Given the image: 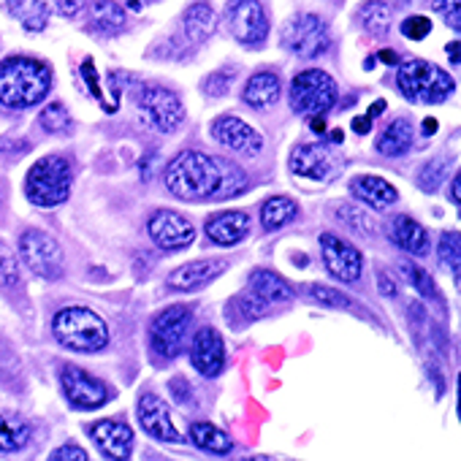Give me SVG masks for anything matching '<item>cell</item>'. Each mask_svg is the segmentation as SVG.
<instances>
[{
  "label": "cell",
  "instance_id": "cell-30",
  "mask_svg": "<svg viewBox=\"0 0 461 461\" xmlns=\"http://www.w3.org/2000/svg\"><path fill=\"white\" fill-rule=\"evenodd\" d=\"M90 17H93V28L106 36H114L125 28V9L114 4V0H95Z\"/></svg>",
  "mask_w": 461,
  "mask_h": 461
},
{
  "label": "cell",
  "instance_id": "cell-6",
  "mask_svg": "<svg viewBox=\"0 0 461 461\" xmlns=\"http://www.w3.org/2000/svg\"><path fill=\"white\" fill-rule=\"evenodd\" d=\"M334 104H337V82L326 71L310 68V71H302L291 82L294 112L304 117H318V114H326Z\"/></svg>",
  "mask_w": 461,
  "mask_h": 461
},
{
  "label": "cell",
  "instance_id": "cell-41",
  "mask_svg": "<svg viewBox=\"0 0 461 461\" xmlns=\"http://www.w3.org/2000/svg\"><path fill=\"white\" fill-rule=\"evenodd\" d=\"M17 375H20V361H17L14 350L6 342H0V380L12 383Z\"/></svg>",
  "mask_w": 461,
  "mask_h": 461
},
{
  "label": "cell",
  "instance_id": "cell-11",
  "mask_svg": "<svg viewBox=\"0 0 461 461\" xmlns=\"http://www.w3.org/2000/svg\"><path fill=\"white\" fill-rule=\"evenodd\" d=\"M139 104H141L144 114L149 117V122L163 133H171L185 122V106H182L179 95L166 87H158V85L144 87Z\"/></svg>",
  "mask_w": 461,
  "mask_h": 461
},
{
  "label": "cell",
  "instance_id": "cell-52",
  "mask_svg": "<svg viewBox=\"0 0 461 461\" xmlns=\"http://www.w3.org/2000/svg\"><path fill=\"white\" fill-rule=\"evenodd\" d=\"M312 131H315V133H323V131H326V122H323V117H321V114H318V117H312Z\"/></svg>",
  "mask_w": 461,
  "mask_h": 461
},
{
  "label": "cell",
  "instance_id": "cell-16",
  "mask_svg": "<svg viewBox=\"0 0 461 461\" xmlns=\"http://www.w3.org/2000/svg\"><path fill=\"white\" fill-rule=\"evenodd\" d=\"M139 420H141V429L147 434H152L155 439H163V442H182V434L176 431L174 420H171V412L166 407V402L158 396V393H141L139 399Z\"/></svg>",
  "mask_w": 461,
  "mask_h": 461
},
{
  "label": "cell",
  "instance_id": "cell-2",
  "mask_svg": "<svg viewBox=\"0 0 461 461\" xmlns=\"http://www.w3.org/2000/svg\"><path fill=\"white\" fill-rule=\"evenodd\" d=\"M52 74L33 58H9L0 63V104L9 109H28L47 98Z\"/></svg>",
  "mask_w": 461,
  "mask_h": 461
},
{
  "label": "cell",
  "instance_id": "cell-40",
  "mask_svg": "<svg viewBox=\"0 0 461 461\" xmlns=\"http://www.w3.org/2000/svg\"><path fill=\"white\" fill-rule=\"evenodd\" d=\"M234 82H237V71H217L203 82V93L222 98V95H228L230 87H234Z\"/></svg>",
  "mask_w": 461,
  "mask_h": 461
},
{
  "label": "cell",
  "instance_id": "cell-21",
  "mask_svg": "<svg viewBox=\"0 0 461 461\" xmlns=\"http://www.w3.org/2000/svg\"><path fill=\"white\" fill-rule=\"evenodd\" d=\"M331 152L321 144H299L294 152H291V171L296 176H304V179H326L331 174Z\"/></svg>",
  "mask_w": 461,
  "mask_h": 461
},
{
  "label": "cell",
  "instance_id": "cell-25",
  "mask_svg": "<svg viewBox=\"0 0 461 461\" xmlns=\"http://www.w3.org/2000/svg\"><path fill=\"white\" fill-rule=\"evenodd\" d=\"M391 240L402 250H407L410 256H415V258H420V256L429 253V234H426V228L418 220L407 217V214L393 217V222H391Z\"/></svg>",
  "mask_w": 461,
  "mask_h": 461
},
{
  "label": "cell",
  "instance_id": "cell-3",
  "mask_svg": "<svg viewBox=\"0 0 461 461\" xmlns=\"http://www.w3.org/2000/svg\"><path fill=\"white\" fill-rule=\"evenodd\" d=\"M55 339L77 353H98L109 345L106 321L87 307H66L52 321Z\"/></svg>",
  "mask_w": 461,
  "mask_h": 461
},
{
  "label": "cell",
  "instance_id": "cell-23",
  "mask_svg": "<svg viewBox=\"0 0 461 461\" xmlns=\"http://www.w3.org/2000/svg\"><path fill=\"white\" fill-rule=\"evenodd\" d=\"M350 193L372 209H388L399 198L396 187L391 182H385L383 176H375V174H364V176L350 179Z\"/></svg>",
  "mask_w": 461,
  "mask_h": 461
},
{
  "label": "cell",
  "instance_id": "cell-55",
  "mask_svg": "<svg viewBox=\"0 0 461 461\" xmlns=\"http://www.w3.org/2000/svg\"><path fill=\"white\" fill-rule=\"evenodd\" d=\"M423 131H426V133H434V131H437V122H434V120H426V122H423Z\"/></svg>",
  "mask_w": 461,
  "mask_h": 461
},
{
  "label": "cell",
  "instance_id": "cell-9",
  "mask_svg": "<svg viewBox=\"0 0 461 461\" xmlns=\"http://www.w3.org/2000/svg\"><path fill=\"white\" fill-rule=\"evenodd\" d=\"M225 23L230 36L245 47H258L269 36V14L261 0H230L225 9Z\"/></svg>",
  "mask_w": 461,
  "mask_h": 461
},
{
  "label": "cell",
  "instance_id": "cell-10",
  "mask_svg": "<svg viewBox=\"0 0 461 461\" xmlns=\"http://www.w3.org/2000/svg\"><path fill=\"white\" fill-rule=\"evenodd\" d=\"M190 321H193V312L190 307H168L163 310L152 326H149V342H152V350L160 356V358H176L187 342V331H190Z\"/></svg>",
  "mask_w": 461,
  "mask_h": 461
},
{
  "label": "cell",
  "instance_id": "cell-15",
  "mask_svg": "<svg viewBox=\"0 0 461 461\" xmlns=\"http://www.w3.org/2000/svg\"><path fill=\"white\" fill-rule=\"evenodd\" d=\"M212 136L217 144H222L230 152H240V155H258L264 147V139L256 128H250L245 120L234 117V114H222L212 122Z\"/></svg>",
  "mask_w": 461,
  "mask_h": 461
},
{
  "label": "cell",
  "instance_id": "cell-42",
  "mask_svg": "<svg viewBox=\"0 0 461 461\" xmlns=\"http://www.w3.org/2000/svg\"><path fill=\"white\" fill-rule=\"evenodd\" d=\"M458 4H461V0H434V12H437V14H442L445 25H447L450 31H458V28H461Z\"/></svg>",
  "mask_w": 461,
  "mask_h": 461
},
{
  "label": "cell",
  "instance_id": "cell-8",
  "mask_svg": "<svg viewBox=\"0 0 461 461\" xmlns=\"http://www.w3.org/2000/svg\"><path fill=\"white\" fill-rule=\"evenodd\" d=\"M20 256L25 267L44 280H58L63 275V250L58 240L39 228H28L20 237Z\"/></svg>",
  "mask_w": 461,
  "mask_h": 461
},
{
  "label": "cell",
  "instance_id": "cell-7",
  "mask_svg": "<svg viewBox=\"0 0 461 461\" xmlns=\"http://www.w3.org/2000/svg\"><path fill=\"white\" fill-rule=\"evenodd\" d=\"M280 44L299 58H318L329 50V28L315 14H294L280 31Z\"/></svg>",
  "mask_w": 461,
  "mask_h": 461
},
{
  "label": "cell",
  "instance_id": "cell-47",
  "mask_svg": "<svg viewBox=\"0 0 461 461\" xmlns=\"http://www.w3.org/2000/svg\"><path fill=\"white\" fill-rule=\"evenodd\" d=\"M171 393H174L182 404H187V399H193V388H190L182 377H176V380L171 383Z\"/></svg>",
  "mask_w": 461,
  "mask_h": 461
},
{
  "label": "cell",
  "instance_id": "cell-22",
  "mask_svg": "<svg viewBox=\"0 0 461 461\" xmlns=\"http://www.w3.org/2000/svg\"><path fill=\"white\" fill-rule=\"evenodd\" d=\"M245 294H250L264 310H267L269 304H283V302H291V299H294V288H291L280 275L267 272V269L250 275V283H248Z\"/></svg>",
  "mask_w": 461,
  "mask_h": 461
},
{
  "label": "cell",
  "instance_id": "cell-43",
  "mask_svg": "<svg viewBox=\"0 0 461 461\" xmlns=\"http://www.w3.org/2000/svg\"><path fill=\"white\" fill-rule=\"evenodd\" d=\"M442 174H445V160H431L429 166H423V171H420L418 182H420V187H423V190L434 193V190H437V185H439V179H442Z\"/></svg>",
  "mask_w": 461,
  "mask_h": 461
},
{
  "label": "cell",
  "instance_id": "cell-26",
  "mask_svg": "<svg viewBox=\"0 0 461 461\" xmlns=\"http://www.w3.org/2000/svg\"><path fill=\"white\" fill-rule=\"evenodd\" d=\"M242 98L253 109H269L280 98V77L275 71H261V74L250 77V82L245 85Z\"/></svg>",
  "mask_w": 461,
  "mask_h": 461
},
{
  "label": "cell",
  "instance_id": "cell-50",
  "mask_svg": "<svg viewBox=\"0 0 461 461\" xmlns=\"http://www.w3.org/2000/svg\"><path fill=\"white\" fill-rule=\"evenodd\" d=\"M369 128H372V117H369V114L353 120V131H356V133H369Z\"/></svg>",
  "mask_w": 461,
  "mask_h": 461
},
{
  "label": "cell",
  "instance_id": "cell-27",
  "mask_svg": "<svg viewBox=\"0 0 461 461\" xmlns=\"http://www.w3.org/2000/svg\"><path fill=\"white\" fill-rule=\"evenodd\" d=\"M410 147H412V125H410V120H404V117L393 120V122L380 133V139H377V152H380V155H388V158H399V155H404Z\"/></svg>",
  "mask_w": 461,
  "mask_h": 461
},
{
  "label": "cell",
  "instance_id": "cell-48",
  "mask_svg": "<svg viewBox=\"0 0 461 461\" xmlns=\"http://www.w3.org/2000/svg\"><path fill=\"white\" fill-rule=\"evenodd\" d=\"M85 79L90 82V87H93L95 98L104 104V95H101V90H98V85H95V68H93V60H87V63H85Z\"/></svg>",
  "mask_w": 461,
  "mask_h": 461
},
{
  "label": "cell",
  "instance_id": "cell-20",
  "mask_svg": "<svg viewBox=\"0 0 461 461\" xmlns=\"http://www.w3.org/2000/svg\"><path fill=\"white\" fill-rule=\"evenodd\" d=\"M248 234H250V217L245 212H237V209L220 212L206 220V237L214 245H222V248L240 245Z\"/></svg>",
  "mask_w": 461,
  "mask_h": 461
},
{
  "label": "cell",
  "instance_id": "cell-56",
  "mask_svg": "<svg viewBox=\"0 0 461 461\" xmlns=\"http://www.w3.org/2000/svg\"><path fill=\"white\" fill-rule=\"evenodd\" d=\"M0 198H4V195H0Z\"/></svg>",
  "mask_w": 461,
  "mask_h": 461
},
{
  "label": "cell",
  "instance_id": "cell-28",
  "mask_svg": "<svg viewBox=\"0 0 461 461\" xmlns=\"http://www.w3.org/2000/svg\"><path fill=\"white\" fill-rule=\"evenodd\" d=\"M33 437V426L20 415H0V453L23 450Z\"/></svg>",
  "mask_w": 461,
  "mask_h": 461
},
{
  "label": "cell",
  "instance_id": "cell-17",
  "mask_svg": "<svg viewBox=\"0 0 461 461\" xmlns=\"http://www.w3.org/2000/svg\"><path fill=\"white\" fill-rule=\"evenodd\" d=\"M90 437L109 458H128L133 453V429L125 420H98L90 426Z\"/></svg>",
  "mask_w": 461,
  "mask_h": 461
},
{
  "label": "cell",
  "instance_id": "cell-13",
  "mask_svg": "<svg viewBox=\"0 0 461 461\" xmlns=\"http://www.w3.org/2000/svg\"><path fill=\"white\" fill-rule=\"evenodd\" d=\"M321 253H323V264H326V269H329L331 277H337L342 283H356L361 277L364 258H361L358 248H353L342 237L323 234L321 237Z\"/></svg>",
  "mask_w": 461,
  "mask_h": 461
},
{
  "label": "cell",
  "instance_id": "cell-29",
  "mask_svg": "<svg viewBox=\"0 0 461 461\" xmlns=\"http://www.w3.org/2000/svg\"><path fill=\"white\" fill-rule=\"evenodd\" d=\"M190 439L195 447H201L206 453H228L230 447H234V442H230V437L222 429L203 423V420L190 423Z\"/></svg>",
  "mask_w": 461,
  "mask_h": 461
},
{
  "label": "cell",
  "instance_id": "cell-45",
  "mask_svg": "<svg viewBox=\"0 0 461 461\" xmlns=\"http://www.w3.org/2000/svg\"><path fill=\"white\" fill-rule=\"evenodd\" d=\"M50 458H52V461H85V458H87V450H82V447H77V445H63V447L52 450Z\"/></svg>",
  "mask_w": 461,
  "mask_h": 461
},
{
  "label": "cell",
  "instance_id": "cell-49",
  "mask_svg": "<svg viewBox=\"0 0 461 461\" xmlns=\"http://www.w3.org/2000/svg\"><path fill=\"white\" fill-rule=\"evenodd\" d=\"M377 285H380V294H385V296H393L396 294V285H393V280L388 277V275H377Z\"/></svg>",
  "mask_w": 461,
  "mask_h": 461
},
{
  "label": "cell",
  "instance_id": "cell-18",
  "mask_svg": "<svg viewBox=\"0 0 461 461\" xmlns=\"http://www.w3.org/2000/svg\"><path fill=\"white\" fill-rule=\"evenodd\" d=\"M190 361L193 366L206 375V377H217L225 366V348H222V337L214 331V329H201L195 337H193V345H190Z\"/></svg>",
  "mask_w": 461,
  "mask_h": 461
},
{
  "label": "cell",
  "instance_id": "cell-5",
  "mask_svg": "<svg viewBox=\"0 0 461 461\" xmlns=\"http://www.w3.org/2000/svg\"><path fill=\"white\" fill-rule=\"evenodd\" d=\"M396 85L404 93V98L415 104H442L456 90L450 74H445L439 66L426 60H410L399 66Z\"/></svg>",
  "mask_w": 461,
  "mask_h": 461
},
{
  "label": "cell",
  "instance_id": "cell-38",
  "mask_svg": "<svg viewBox=\"0 0 461 461\" xmlns=\"http://www.w3.org/2000/svg\"><path fill=\"white\" fill-rule=\"evenodd\" d=\"M399 269H402V275L407 277V283H410L415 291H420L423 296H434V283H431V277H429L420 267H415V264L404 261Z\"/></svg>",
  "mask_w": 461,
  "mask_h": 461
},
{
  "label": "cell",
  "instance_id": "cell-19",
  "mask_svg": "<svg viewBox=\"0 0 461 461\" xmlns=\"http://www.w3.org/2000/svg\"><path fill=\"white\" fill-rule=\"evenodd\" d=\"M225 267H228L225 258H201V261L185 264V267H179L168 277V288L171 291H179V294H190V291L203 288L206 283H212Z\"/></svg>",
  "mask_w": 461,
  "mask_h": 461
},
{
  "label": "cell",
  "instance_id": "cell-12",
  "mask_svg": "<svg viewBox=\"0 0 461 461\" xmlns=\"http://www.w3.org/2000/svg\"><path fill=\"white\" fill-rule=\"evenodd\" d=\"M149 237L163 250H185L195 240V228L185 214L174 209H160L149 217Z\"/></svg>",
  "mask_w": 461,
  "mask_h": 461
},
{
  "label": "cell",
  "instance_id": "cell-39",
  "mask_svg": "<svg viewBox=\"0 0 461 461\" xmlns=\"http://www.w3.org/2000/svg\"><path fill=\"white\" fill-rule=\"evenodd\" d=\"M439 261L447 269H458V230H445L439 240Z\"/></svg>",
  "mask_w": 461,
  "mask_h": 461
},
{
  "label": "cell",
  "instance_id": "cell-44",
  "mask_svg": "<svg viewBox=\"0 0 461 461\" xmlns=\"http://www.w3.org/2000/svg\"><path fill=\"white\" fill-rule=\"evenodd\" d=\"M429 31H431V23H429V17H407L404 20V25H402V33H404V39H412V41H420V39H426L429 36Z\"/></svg>",
  "mask_w": 461,
  "mask_h": 461
},
{
  "label": "cell",
  "instance_id": "cell-31",
  "mask_svg": "<svg viewBox=\"0 0 461 461\" xmlns=\"http://www.w3.org/2000/svg\"><path fill=\"white\" fill-rule=\"evenodd\" d=\"M296 212H299V206H296L294 198H288V195H275V198H269V201L261 206V225H264L267 230H277V228H283L288 220H294Z\"/></svg>",
  "mask_w": 461,
  "mask_h": 461
},
{
  "label": "cell",
  "instance_id": "cell-32",
  "mask_svg": "<svg viewBox=\"0 0 461 461\" xmlns=\"http://www.w3.org/2000/svg\"><path fill=\"white\" fill-rule=\"evenodd\" d=\"M337 217H339L342 222H348L353 230H358V234H366V237H375V234H377V222H375L361 206L342 203V206H337Z\"/></svg>",
  "mask_w": 461,
  "mask_h": 461
},
{
  "label": "cell",
  "instance_id": "cell-36",
  "mask_svg": "<svg viewBox=\"0 0 461 461\" xmlns=\"http://www.w3.org/2000/svg\"><path fill=\"white\" fill-rule=\"evenodd\" d=\"M312 302H318V304H326V307H348V299L339 294V291H334V288H329V285H304L302 288Z\"/></svg>",
  "mask_w": 461,
  "mask_h": 461
},
{
  "label": "cell",
  "instance_id": "cell-37",
  "mask_svg": "<svg viewBox=\"0 0 461 461\" xmlns=\"http://www.w3.org/2000/svg\"><path fill=\"white\" fill-rule=\"evenodd\" d=\"M47 23H50V6L44 4V0H33V4L28 6V12L23 14V25L31 33H39L47 28Z\"/></svg>",
  "mask_w": 461,
  "mask_h": 461
},
{
  "label": "cell",
  "instance_id": "cell-33",
  "mask_svg": "<svg viewBox=\"0 0 461 461\" xmlns=\"http://www.w3.org/2000/svg\"><path fill=\"white\" fill-rule=\"evenodd\" d=\"M361 23L369 33H385L391 28V12L383 0H369L361 9Z\"/></svg>",
  "mask_w": 461,
  "mask_h": 461
},
{
  "label": "cell",
  "instance_id": "cell-1",
  "mask_svg": "<svg viewBox=\"0 0 461 461\" xmlns=\"http://www.w3.org/2000/svg\"><path fill=\"white\" fill-rule=\"evenodd\" d=\"M166 187L185 201H222L248 190V174L225 158L185 149L168 163Z\"/></svg>",
  "mask_w": 461,
  "mask_h": 461
},
{
  "label": "cell",
  "instance_id": "cell-35",
  "mask_svg": "<svg viewBox=\"0 0 461 461\" xmlns=\"http://www.w3.org/2000/svg\"><path fill=\"white\" fill-rule=\"evenodd\" d=\"M20 283V267L14 253L0 242V288H12Z\"/></svg>",
  "mask_w": 461,
  "mask_h": 461
},
{
  "label": "cell",
  "instance_id": "cell-51",
  "mask_svg": "<svg viewBox=\"0 0 461 461\" xmlns=\"http://www.w3.org/2000/svg\"><path fill=\"white\" fill-rule=\"evenodd\" d=\"M380 60H383L385 66H393V63H399V58H396V52H393V50H383V52H380Z\"/></svg>",
  "mask_w": 461,
  "mask_h": 461
},
{
  "label": "cell",
  "instance_id": "cell-34",
  "mask_svg": "<svg viewBox=\"0 0 461 461\" xmlns=\"http://www.w3.org/2000/svg\"><path fill=\"white\" fill-rule=\"evenodd\" d=\"M41 128L50 131V133H66V131L71 128L68 109L60 106V104H50V106L41 112Z\"/></svg>",
  "mask_w": 461,
  "mask_h": 461
},
{
  "label": "cell",
  "instance_id": "cell-24",
  "mask_svg": "<svg viewBox=\"0 0 461 461\" xmlns=\"http://www.w3.org/2000/svg\"><path fill=\"white\" fill-rule=\"evenodd\" d=\"M217 17L209 0H195L182 14V33L190 44H203L214 33Z\"/></svg>",
  "mask_w": 461,
  "mask_h": 461
},
{
  "label": "cell",
  "instance_id": "cell-4",
  "mask_svg": "<svg viewBox=\"0 0 461 461\" xmlns=\"http://www.w3.org/2000/svg\"><path fill=\"white\" fill-rule=\"evenodd\" d=\"M71 182H74L71 163L63 155H47L28 171L25 195L31 203L52 209L71 195Z\"/></svg>",
  "mask_w": 461,
  "mask_h": 461
},
{
  "label": "cell",
  "instance_id": "cell-14",
  "mask_svg": "<svg viewBox=\"0 0 461 461\" xmlns=\"http://www.w3.org/2000/svg\"><path fill=\"white\" fill-rule=\"evenodd\" d=\"M60 385H63L66 399L79 410H95L109 402V388L79 366H63Z\"/></svg>",
  "mask_w": 461,
  "mask_h": 461
},
{
  "label": "cell",
  "instance_id": "cell-46",
  "mask_svg": "<svg viewBox=\"0 0 461 461\" xmlns=\"http://www.w3.org/2000/svg\"><path fill=\"white\" fill-rule=\"evenodd\" d=\"M55 4H58V12L68 20L79 17L87 9V0H55Z\"/></svg>",
  "mask_w": 461,
  "mask_h": 461
},
{
  "label": "cell",
  "instance_id": "cell-54",
  "mask_svg": "<svg viewBox=\"0 0 461 461\" xmlns=\"http://www.w3.org/2000/svg\"><path fill=\"white\" fill-rule=\"evenodd\" d=\"M461 193H458V176H453V203H458Z\"/></svg>",
  "mask_w": 461,
  "mask_h": 461
},
{
  "label": "cell",
  "instance_id": "cell-53",
  "mask_svg": "<svg viewBox=\"0 0 461 461\" xmlns=\"http://www.w3.org/2000/svg\"><path fill=\"white\" fill-rule=\"evenodd\" d=\"M447 55H450L453 63H458V41H453V44L447 47Z\"/></svg>",
  "mask_w": 461,
  "mask_h": 461
}]
</instances>
